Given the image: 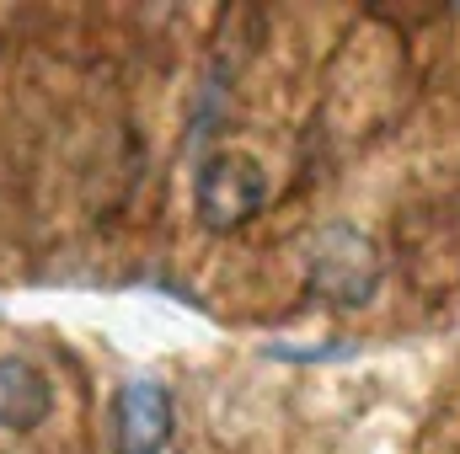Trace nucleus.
<instances>
[{"label":"nucleus","instance_id":"7ed1b4c3","mask_svg":"<svg viewBox=\"0 0 460 454\" xmlns=\"http://www.w3.org/2000/svg\"><path fill=\"white\" fill-rule=\"evenodd\" d=\"M113 454H161L172 444V390L161 380H128L108 417Z\"/></svg>","mask_w":460,"mask_h":454},{"label":"nucleus","instance_id":"39448f33","mask_svg":"<svg viewBox=\"0 0 460 454\" xmlns=\"http://www.w3.org/2000/svg\"><path fill=\"white\" fill-rule=\"evenodd\" d=\"M268 358H289V363H327V358H353V342H332V347H284L273 342Z\"/></svg>","mask_w":460,"mask_h":454},{"label":"nucleus","instance_id":"f03ea898","mask_svg":"<svg viewBox=\"0 0 460 454\" xmlns=\"http://www.w3.org/2000/svg\"><path fill=\"white\" fill-rule=\"evenodd\" d=\"M262 204H268V171L252 155H241V150L209 155L199 166V177H193V214L215 235L252 225L262 214Z\"/></svg>","mask_w":460,"mask_h":454},{"label":"nucleus","instance_id":"20e7f679","mask_svg":"<svg viewBox=\"0 0 460 454\" xmlns=\"http://www.w3.org/2000/svg\"><path fill=\"white\" fill-rule=\"evenodd\" d=\"M54 412V385L27 358H0V428L27 433Z\"/></svg>","mask_w":460,"mask_h":454},{"label":"nucleus","instance_id":"f257e3e1","mask_svg":"<svg viewBox=\"0 0 460 454\" xmlns=\"http://www.w3.org/2000/svg\"><path fill=\"white\" fill-rule=\"evenodd\" d=\"M380 251L358 225H322L305 240V289L338 310H358L380 294Z\"/></svg>","mask_w":460,"mask_h":454}]
</instances>
